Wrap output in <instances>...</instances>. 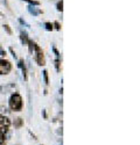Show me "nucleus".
Wrapping results in <instances>:
<instances>
[{
  "label": "nucleus",
  "instance_id": "nucleus-1",
  "mask_svg": "<svg viewBox=\"0 0 140 145\" xmlns=\"http://www.w3.org/2000/svg\"><path fill=\"white\" fill-rule=\"evenodd\" d=\"M22 106H23V102H22L21 95L18 94V93H14L13 95L11 96V99H9V107H11V109L14 110V112H20L22 109Z\"/></svg>",
  "mask_w": 140,
  "mask_h": 145
},
{
  "label": "nucleus",
  "instance_id": "nucleus-2",
  "mask_svg": "<svg viewBox=\"0 0 140 145\" xmlns=\"http://www.w3.org/2000/svg\"><path fill=\"white\" fill-rule=\"evenodd\" d=\"M12 70V64L7 59H0V74H8Z\"/></svg>",
  "mask_w": 140,
  "mask_h": 145
},
{
  "label": "nucleus",
  "instance_id": "nucleus-3",
  "mask_svg": "<svg viewBox=\"0 0 140 145\" xmlns=\"http://www.w3.org/2000/svg\"><path fill=\"white\" fill-rule=\"evenodd\" d=\"M9 125H11V121L6 116L0 115V132H1V134L6 132L9 128Z\"/></svg>",
  "mask_w": 140,
  "mask_h": 145
},
{
  "label": "nucleus",
  "instance_id": "nucleus-4",
  "mask_svg": "<svg viewBox=\"0 0 140 145\" xmlns=\"http://www.w3.org/2000/svg\"><path fill=\"white\" fill-rule=\"evenodd\" d=\"M34 49L36 50V57H35V59H36L38 64H39V65H41V66H43V65H44V56H43V52L41 51L40 46H39V45H36L35 43H34Z\"/></svg>",
  "mask_w": 140,
  "mask_h": 145
},
{
  "label": "nucleus",
  "instance_id": "nucleus-5",
  "mask_svg": "<svg viewBox=\"0 0 140 145\" xmlns=\"http://www.w3.org/2000/svg\"><path fill=\"white\" fill-rule=\"evenodd\" d=\"M21 41H22L23 43H26V44H28V43H29L28 36H27V34H26V33H21Z\"/></svg>",
  "mask_w": 140,
  "mask_h": 145
},
{
  "label": "nucleus",
  "instance_id": "nucleus-6",
  "mask_svg": "<svg viewBox=\"0 0 140 145\" xmlns=\"http://www.w3.org/2000/svg\"><path fill=\"white\" fill-rule=\"evenodd\" d=\"M43 77H44V82H46V84H49V80H48V72H47L46 70L43 71Z\"/></svg>",
  "mask_w": 140,
  "mask_h": 145
},
{
  "label": "nucleus",
  "instance_id": "nucleus-7",
  "mask_svg": "<svg viewBox=\"0 0 140 145\" xmlns=\"http://www.w3.org/2000/svg\"><path fill=\"white\" fill-rule=\"evenodd\" d=\"M57 9H58V10H61V12L63 10V1H62V0L57 3Z\"/></svg>",
  "mask_w": 140,
  "mask_h": 145
},
{
  "label": "nucleus",
  "instance_id": "nucleus-8",
  "mask_svg": "<svg viewBox=\"0 0 140 145\" xmlns=\"http://www.w3.org/2000/svg\"><path fill=\"white\" fill-rule=\"evenodd\" d=\"M44 26H46V29H47V30H53V25H52V23L47 22Z\"/></svg>",
  "mask_w": 140,
  "mask_h": 145
},
{
  "label": "nucleus",
  "instance_id": "nucleus-9",
  "mask_svg": "<svg viewBox=\"0 0 140 145\" xmlns=\"http://www.w3.org/2000/svg\"><path fill=\"white\" fill-rule=\"evenodd\" d=\"M4 142H5V136H4V134L0 132V145H3Z\"/></svg>",
  "mask_w": 140,
  "mask_h": 145
},
{
  "label": "nucleus",
  "instance_id": "nucleus-10",
  "mask_svg": "<svg viewBox=\"0 0 140 145\" xmlns=\"http://www.w3.org/2000/svg\"><path fill=\"white\" fill-rule=\"evenodd\" d=\"M26 1H28V3H30V4H33V5H40L39 4V1H35V0H26Z\"/></svg>",
  "mask_w": 140,
  "mask_h": 145
},
{
  "label": "nucleus",
  "instance_id": "nucleus-11",
  "mask_svg": "<svg viewBox=\"0 0 140 145\" xmlns=\"http://www.w3.org/2000/svg\"><path fill=\"white\" fill-rule=\"evenodd\" d=\"M17 120H18V121H17V124H15V125H17V127H20V125L22 124V120H21V118H17Z\"/></svg>",
  "mask_w": 140,
  "mask_h": 145
},
{
  "label": "nucleus",
  "instance_id": "nucleus-12",
  "mask_svg": "<svg viewBox=\"0 0 140 145\" xmlns=\"http://www.w3.org/2000/svg\"><path fill=\"white\" fill-rule=\"evenodd\" d=\"M4 27H5V29H6V30H7V33H8V34H12V31H11V29H9V27H8V26H7V25H5V26H4Z\"/></svg>",
  "mask_w": 140,
  "mask_h": 145
},
{
  "label": "nucleus",
  "instance_id": "nucleus-13",
  "mask_svg": "<svg viewBox=\"0 0 140 145\" xmlns=\"http://www.w3.org/2000/svg\"><path fill=\"white\" fill-rule=\"evenodd\" d=\"M55 26H56V29H61L60 25H58V22H55Z\"/></svg>",
  "mask_w": 140,
  "mask_h": 145
}]
</instances>
